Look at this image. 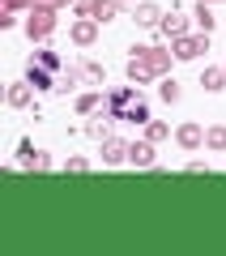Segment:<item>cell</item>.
Instances as JSON below:
<instances>
[{
	"mask_svg": "<svg viewBox=\"0 0 226 256\" xmlns=\"http://www.w3.org/2000/svg\"><path fill=\"white\" fill-rule=\"evenodd\" d=\"M56 13H60V9H47V4H34L30 13H22V18H26V22H22V30H26L30 43H47V38H52L56 22H60Z\"/></svg>",
	"mask_w": 226,
	"mask_h": 256,
	"instance_id": "1",
	"label": "cell"
},
{
	"mask_svg": "<svg viewBox=\"0 0 226 256\" xmlns=\"http://www.w3.org/2000/svg\"><path fill=\"white\" fill-rule=\"evenodd\" d=\"M132 56H141V60L154 68V77H171V64H175V52H171V47H162V43H141V47H132Z\"/></svg>",
	"mask_w": 226,
	"mask_h": 256,
	"instance_id": "2",
	"label": "cell"
},
{
	"mask_svg": "<svg viewBox=\"0 0 226 256\" xmlns=\"http://www.w3.org/2000/svg\"><path fill=\"white\" fill-rule=\"evenodd\" d=\"M171 52H175V60H200L209 52V34L205 30H188V34L171 38Z\"/></svg>",
	"mask_w": 226,
	"mask_h": 256,
	"instance_id": "3",
	"label": "cell"
},
{
	"mask_svg": "<svg viewBox=\"0 0 226 256\" xmlns=\"http://www.w3.org/2000/svg\"><path fill=\"white\" fill-rule=\"evenodd\" d=\"M128 162H132V166H141V171L158 166V146H154L150 137H136V141H128Z\"/></svg>",
	"mask_w": 226,
	"mask_h": 256,
	"instance_id": "4",
	"label": "cell"
},
{
	"mask_svg": "<svg viewBox=\"0 0 226 256\" xmlns=\"http://www.w3.org/2000/svg\"><path fill=\"white\" fill-rule=\"evenodd\" d=\"M98 30H102V22H98V18H72L68 38H72L77 47H94V43H98Z\"/></svg>",
	"mask_w": 226,
	"mask_h": 256,
	"instance_id": "5",
	"label": "cell"
},
{
	"mask_svg": "<svg viewBox=\"0 0 226 256\" xmlns=\"http://www.w3.org/2000/svg\"><path fill=\"white\" fill-rule=\"evenodd\" d=\"M136 98H141V94H136L132 86H124V90H111V94H107V107H102V111H107V116L116 120V124H124V116H128V107H132Z\"/></svg>",
	"mask_w": 226,
	"mask_h": 256,
	"instance_id": "6",
	"label": "cell"
},
{
	"mask_svg": "<svg viewBox=\"0 0 226 256\" xmlns=\"http://www.w3.org/2000/svg\"><path fill=\"white\" fill-rule=\"evenodd\" d=\"M175 146H180V150H188V154L205 150V128H200L196 120H184V124L175 128Z\"/></svg>",
	"mask_w": 226,
	"mask_h": 256,
	"instance_id": "7",
	"label": "cell"
},
{
	"mask_svg": "<svg viewBox=\"0 0 226 256\" xmlns=\"http://www.w3.org/2000/svg\"><path fill=\"white\" fill-rule=\"evenodd\" d=\"M98 158H102V162H107V166H120V162H128V141L124 137H116V132H111V137H102L98 141Z\"/></svg>",
	"mask_w": 226,
	"mask_h": 256,
	"instance_id": "8",
	"label": "cell"
},
{
	"mask_svg": "<svg viewBox=\"0 0 226 256\" xmlns=\"http://www.w3.org/2000/svg\"><path fill=\"white\" fill-rule=\"evenodd\" d=\"M188 30H196L184 13H162V22H158V34L162 38H180V34H188Z\"/></svg>",
	"mask_w": 226,
	"mask_h": 256,
	"instance_id": "9",
	"label": "cell"
},
{
	"mask_svg": "<svg viewBox=\"0 0 226 256\" xmlns=\"http://www.w3.org/2000/svg\"><path fill=\"white\" fill-rule=\"evenodd\" d=\"M26 82L34 86V90H56V77H52V68H47V64H38L34 56H30V64H26Z\"/></svg>",
	"mask_w": 226,
	"mask_h": 256,
	"instance_id": "10",
	"label": "cell"
},
{
	"mask_svg": "<svg viewBox=\"0 0 226 256\" xmlns=\"http://www.w3.org/2000/svg\"><path fill=\"white\" fill-rule=\"evenodd\" d=\"M4 102L18 107V111H26L30 102H34V86H30V82H13L9 90H4Z\"/></svg>",
	"mask_w": 226,
	"mask_h": 256,
	"instance_id": "11",
	"label": "cell"
},
{
	"mask_svg": "<svg viewBox=\"0 0 226 256\" xmlns=\"http://www.w3.org/2000/svg\"><path fill=\"white\" fill-rule=\"evenodd\" d=\"M124 73H128V82H132V86H150V82H158V77H154V68H150V64H145L141 56H128Z\"/></svg>",
	"mask_w": 226,
	"mask_h": 256,
	"instance_id": "12",
	"label": "cell"
},
{
	"mask_svg": "<svg viewBox=\"0 0 226 256\" xmlns=\"http://www.w3.org/2000/svg\"><path fill=\"white\" fill-rule=\"evenodd\" d=\"M132 22H136V26H145V30H158V22H162V9H158L154 0H141V4L132 9Z\"/></svg>",
	"mask_w": 226,
	"mask_h": 256,
	"instance_id": "13",
	"label": "cell"
},
{
	"mask_svg": "<svg viewBox=\"0 0 226 256\" xmlns=\"http://www.w3.org/2000/svg\"><path fill=\"white\" fill-rule=\"evenodd\" d=\"M200 86H205L209 94L226 90V64H205V73H200Z\"/></svg>",
	"mask_w": 226,
	"mask_h": 256,
	"instance_id": "14",
	"label": "cell"
},
{
	"mask_svg": "<svg viewBox=\"0 0 226 256\" xmlns=\"http://www.w3.org/2000/svg\"><path fill=\"white\" fill-rule=\"evenodd\" d=\"M107 107V94L102 90H90V94H77V116H94V111Z\"/></svg>",
	"mask_w": 226,
	"mask_h": 256,
	"instance_id": "15",
	"label": "cell"
},
{
	"mask_svg": "<svg viewBox=\"0 0 226 256\" xmlns=\"http://www.w3.org/2000/svg\"><path fill=\"white\" fill-rule=\"evenodd\" d=\"M205 150L226 154V124H209V128H205Z\"/></svg>",
	"mask_w": 226,
	"mask_h": 256,
	"instance_id": "16",
	"label": "cell"
},
{
	"mask_svg": "<svg viewBox=\"0 0 226 256\" xmlns=\"http://www.w3.org/2000/svg\"><path fill=\"white\" fill-rule=\"evenodd\" d=\"M192 26L205 30V34H214V13H209L205 0H196V4H192Z\"/></svg>",
	"mask_w": 226,
	"mask_h": 256,
	"instance_id": "17",
	"label": "cell"
},
{
	"mask_svg": "<svg viewBox=\"0 0 226 256\" xmlns=\"http://www.w3.org/2000/svg\"><path fill=\"white\" fill-rule=\"evenodd\" d=\"M180 82H175V77H158V98L166 102V107H171V102H180Z\"/></svg>",
	"mask_w": 226,
	"mask_h": 256,
	"instance_id": "18",
	"label": "cell"
},
{
	"mask_svg": "<svg viewBox=\"0 0 226 256\" xmlns=\"http://www.w3.org/2000/svg\"><path fill=\"white\" fill-rule=\"evenodd\" d=\"M150 120H154V116H150V107H145V98H136L132 102V107H128V116H124V124H150Z\"/></svg>",
	"mask_w": 226,
	"mask_h": 256,
	"instance_id": "19",
	"label": "cell"
},
{
	"mask_svg": "<svg viewBox=\"0 0 226 256\" xmlns=\"http://www.w3.org/2000/svg\"><path fill=\"white\" fill-rule=\"evenodd\" d=\"M68 9H72V18H98V9H102V0H72Z\"/></svg>",
	"mask_w": 226,
	"mask_h": 256,
	"instance_id": "20",
	"label": "cell"
},
{
	"mask_svg": "<svg viewBox=\"0 0 226 256\" xmlns=\"http://www.w3.org/2000/svg\"><path fill=\"white\" fill-rule=\"evenodd\" d=\"M145 137H150V141L158 146V141H166V137H171V124H166V120H150V124H145Z\"/></svg>",
	"mask_w": 226,
	"mask_h": 256,
	"instance_id": "21",
	"label": "cell"
},
{
	"mask_svg": "<svg viewBox=\"0 0 226 256\" xmlns=\"http://www.w3.org/2000/svg\"><path fill=\"white\" fill-rule=\"evenodd\" d=\"M22 166H26V171H47V166H52V158H47V150H34Z\"/></svg>",
	"mask_w": 226,
	"mask_h": 256,
	"instance_id": "22",
	"label": "cell"
},
{
	"mask_svg": "<svg viewBox=\"0 0 226 256\" xmlns=\"http://www.w3.org/2000/svg\"><path fill=\"white\" fill-rule=\"evenodd\" d=\"M34 60H38V64H47L52 73H60V56H56V52H47V47H43V52H34Z\"/></svg>",
	"mask_w": 226,
	"mask_h": 256,
	"instance_id": "23",
	"label": "cell"
},
{
	"mask_svg": "<svg viewBox=\"0 0 226 256\" xmlns=\"http://www.w3.org/2000/svg\"><path fill=\"white\" fill-rule=\"evenodd\" d=\"M64 171H72V175H86V171H90V158H68V162H64Z\"/></svg>",
	"mask_w": 226,
	"mask_h": 256,
	"instance_id": "24",
	"label": "cell"
},
{
	"mask_svg": "<svg viewBox=\"0 0 226 256\" xmlns=\"http://www.w3.org/2000/svg\"><path fill=\"white\" fill-rule=\"evenodd\" d=\"M0 9H13V13H30L34 4H30V0H0Z\"/></svg>",
	"mask_w": 226,
	"mask_h": 256,
	"instance_id": "25",
	"label": "cell"
},
{
	"mask_svg": "<svg viewBox=\"0 0 226 256\" xmlns=\"http://www.w3.org/2000/svg\"><path fill=\"white\" fill-rule=\"evenodd\" d=\"M13 26H18V13H13V9H0V30H13Z\"/></svg>",
	"mask_w": 226,
	"mask_h": 256,
	"instance_id": "26",
	"label": "cell"
},
{
	"mask_svg": "<svg viewBox=\"0 0 226 256\" xmlns=\"http://www.w3.org/2000/svg\"><path fill=\"white\" fill-rule=\"evenodd\" d=\"M184 171H188V175H200V171H209V166H205V162H200V158H192V162H188V166H184Z\"/></svg>",
	"mask_w": 226,
	"mask_h": 256,
	"instance_id": "27",
	"label": "cell"
},
{
	"mask_svg": "<svg viewBox=\"0 0 226 256\" xmlns=\"http://www.w3.org/2000/svg\"><path fill=\"white\" fill-rule=\"evenodd\" d=\"M116 4H120V9H128V13H132L136 4H141V0H116Z\"/></svg>",
	"mask_w": 226,
	"mask_h": 256,
	"instance_id": "28",
	"label": "cell"
},
{
	"mask_svg": "<svg viewBox=\"0 0 226 256\" xmlns=\"http://www.w3.org/2000/svg\"><path fill=\"white\" fill-rule=\"evenodd\" d=\"M205 4H226V0H205Z\"/></svg>",
	"mask_w": 226,
	"mask_h": 256,
	"instance_id": "29",
	"label": "cell"
},
{
	"mask_svg": "<svg viewBox=\"0 0 226 256\" xmlns=\"http://www.w3.org/2000/svg\"><path fill=\"white\" fill-rule=\"evenodd\" d=\"M222 64H226V60H222Z\"/></svg>",
	"mask_w": 226,
	"mask_h": 256,
	"instance_id": "30",
	"label": "cell"
}]
</instances>
